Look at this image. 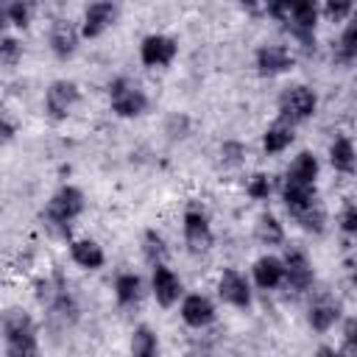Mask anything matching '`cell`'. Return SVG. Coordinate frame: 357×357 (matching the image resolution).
Instances as JSON below:
<instances>
[{"label":"cell","mask_w":357,"mask_h":357,"mask_svg":"<svg viewBox=\"0 0 357 357\" xmlns=\"http://www.w3.org/2000/svg\"><path fill=\"white\" fill-rule=\"evenodd\" d=\"M3 332H6V354L8 357H36V335H33V324L25 312L8 310L3 318Z\"/></svg>","instance_id":"obj_1"},{"label":"cell","mask_w":357,"mask_h":357,"mask_svg":"<svg viewBox=\"0 0 357 357\" xmlns=\"http://www.w3.org/2000/svg\"><path fill=\"white\" fill-rule=\"evenodd\" d=\"M84 209V195L75 187L59 190L47 204V223L56 226L61 234H67V223Z\"/></svg>","instance_id":"obj_2"},{"label":"cell","mask_w":357,"mask_h":357,"mask_svg":"<svg viewBox=\"0 0 357 357\" xmlns=\"http://www.w3.org/2000/svg\"><path fill=\"white\" fill-rule=\"evenodd\" d=\"M279 112L290 123L307 120L315 112V95H312V89H307V86H290V89H284V95L279 98Z\"/></svg>","instance_id":"obj_3"},{"label":"cell","mask_w":357,"mask_h":357,"mask_svg":"<svg viewBox=\"0 0 357 357\" xmlns=\"http://www.w3.org/2000/svg\"><path fill=\"white\" fill-rule=\"evenodd\" d=\"M109 92H112V106H114V112L123 114V117H134V114L145 112V106H148L142 89H139L137 84H131V81H123V78H120V81H114V84L109 86Z\"/></svg>","instance_id":"obj_4"},{"label":"cell","mask_w":357,"mask_h":357,"mask_svg":"<svg viewBox=\"0 0 357 357\" xmlns=\"http://www.w3.org/2000/svg\"><path fill=\"white\" fill-rule=\"evenodd\" d=\"M184 237H187L190 251H195V254H201L212 245V231H209V223L201 212H187L184 215Z\"/></svg>","instance_id":"obj_5"},{"label":"cell","mask_w":357,"mask_h":357,"mask_svg":"<svg viewBox=\"0 0 357 357\" xmlns=\"http://www.w3.org/2000/svg\"><path fill=\"white\" fill-rule=\"evenodd\" d=\"M284 204L290 212L307 209L315 204V181H304V178H284Z\"/></svg>","instance_id":"obj_6"},{"label":"cell","mask_w":357,"mask_h":357,"mask_svg":"<svg viewBox=\"0 0 357 357\" xmlns=\"http://www.w3.org/2000/svg\"><path fill=\"white\" fill-rule=\"evenodd\" d=\"M218 293H220L223 301H229L234 307H248V301H251L248 284L237 271H223V276L218 282Z\"/></svg>","instance_id":"obj_7"},{"label":"cell","mask_w":357,"mask_h":357,"mask_svg":"<svg viewBox=\"0 0 357 357\" xmlns=\"http://www.w3.org/2000/svg\"><path fill=\"white\" fill-rule=\"evenodd\" d=\"M176 56V42L170 36H148L142 42V61L148 67H162Z\"/></svg>","instance_id":"obj_8"},{"label":"cell","mask_w":357,"mask_h":357,"mask_svg":"<svg viewBox=\"0 0 357 357\" xmlns=\"http://www.w3.org/2000/svg\"><path fill=\"white\" fill-rule=\"evenodd\" d=\"M290 64H293V56H290L287 47H282V45H265V47H259V53H257V67H259V73H265V75L284 73Z\"/></svg>","instance_id":"obj_9"},{"label":"cell","mask_w":357,"mask_h":357,"mask_svg":"<svg viewBox=\"0 0 357 357\" xmlns=\"http://www.w3.org/2000/svg\"><path fill=\"white\" fill-rule=\"evenodd\" d=\"M75 100H78L75 84H70V81H56V84H50V89H47V112H50L53 117H64Z\"/></svg>","instance_id":"obj_10"},{"label":"cell","mask_w":357,"mask_h":357,"mask_svg":"<svg viewBox=\"0 0 357 357\" xmlns=\"http://www.w3.org/2000/svg\"><path fill=\"white\" fill-rule=\"evenodd\" d=\"M153 293H156V301H159L162 307H170V304L178 298L181 282L176 279V273H173L170 268L156 265V271H153Z\"/></svg>","instance_id":"obj_11"},{"label":"cell","mask_w":357,"mask_h":357,"mask_svg":"<svg viewBox=\"0 0 357 357\" xmlns=\"http://www.w3.org/2000/svg\"><path fill=\"white\" fill-rule=\"evenodd\" d=\"M284 276L296 290H304L312 284V268L301 251H290L284 259Z\"/></svg>","instance_id":"obj_12"},{"label":"cell","mask_w":357,"mask_h":357,"mask_svg":"<svg viewBox=\"0 0 357 357\" xmlns=\"http://www.w3.org/2000/svg\"><path fill=\"white\" fill-rule=\"evenodd\" d=\"M212 315H215V307L204 296H187L184 304H181V318L190 326H206L212 321Z\"/></svg>","instance_id":"obj_13"},{"label":"cell","mask_w":357,"mask_h":357,"mask_svg":"<svg viewBox=\"0 0 357 357\" xmlns=\"http://www.w3.org/2000/svg\"><path fill=\"white\" fill-rule=\"evenodd\" d=\"M114 17H117V8L112 3H92L86 8V17H84V33L86 36H98L103 28L112 25Z\"/></svg>","instance_id":"obj_14"},{"label":"cell","mask_w":357,"mask_h":357,"mask_svg":"<svg viewBox=\"0 0 357 357\" xmlns=\"http://www.w3.org/2000/svg\"><path fill=\"white\" fill-rule=\"evenodd\" d=\"M75 42H78V36H75L73 22H70V20H56V22H53V31H50V45H53V50L64 59V56H70V53L75 50Z\"/></svg>","instance_id":"obj_15"},{"label":"cell","mask_w":357,"mask_h":357,"mask_svg":"<svg viewBox=\"0 0 357 357\" xmlns=\"http://www.w3.org/2000/svg\"><path fill=\"white\" fill-rule=\"evenodd\" d=\"M282 276H284V265H282L276 257H262V259H257V265H254V279H257L259 287H276V284L282 282Z\"/></svg>","instance_id":"obj_16"},{"label":"cell","mask_w":357,"mask_h":357,"mask_svg":"<svg viewBox=\"0 0 357 357\" xmlns=\"http://www.w3.org/2000/svg\"><path fill=\"white\" fill-rule=\"evenodd\" d=\"M73 259L84 268H100L103 265V251L92 240H78V243H73Z\"/></svg>","instance_id":"obj_17"},{"label":"cell","mask_w":357,"mask_h":357,"mask_svg":"<svg viewBox=\"0 0 357 357\" xmlns=\"http://www.w3.org/2000/svg\"><path fill=\"white\" fill-rule=\"evenodd\" d=\"M265 151L268 153H279V151H284L290 142H293V131H290V126L282 120V123H276V126H271L268 131H265Z\"/></svg>","instance_id":"obj_18"},{"label":"cell","mask_w":357,"mask_h":357,"mask_svg":"<svg viewBox=\"0 0 357 357\" xmlns=\"http://www.w3.org/2000/svg\"><path fill=\"white\" fill-rule=\"evenodd\" d=\"M329 156H332V165H335L337 170H343V173H351V170H354V148H351V142H349L346 137H337V139H335Z\"/></svg>","instance_id":"obj_19"},{"label":"cell","mask_w":357,"mask_h":357,"mask_svg":"<svg viewBox=\"0 0 357 357\" xmlns=\"http://www.w3.org/2000/svg\"><path fill=\"white\" fill-rule=\"evenodd\" d=\"M131 351L134 357H156V335L148 326H139L131 337Z\"/></svg>","instance_id":"obj_20"},{"label":"cell","mask_w":357,"mask_h":357,"mask_svg":"<svg viewBox=\"0 0 357 357\" xmlns=\"http://www.w3.org/2000/svg\"><path fill=\"white\" fill-rule=\"evenodd\" d=\"M335 318H337V307L329 304V301H321V304H315V307L310 310V324H312V329H318V332L329 329V326L335 324Z\"/></svg>","instance_id":"obj_21"},{"label":"cell","mask_w":357,"mask_h":357,"mask_svg":"<svg viewBox=\"0 0 357 357\" xmlns=\"http://www.w3.org/2000/svg\"><path fill=\"white\" fill-rule=\"evenodd\" d=\"M315 173H318V162H315L312 153L304 151V153L296 156V162H293V167H290L287 176H293V178H304V181H315Z\"/></svg>","instance_id":"obj_22"},{"label":"cell","mask_w":357,"mask_h":357,"mask_svg":"<svg viewBox=\"0 0 357 357\" xmlns=\"http://www.w3.org/2000/svg\"><path fill=\"white\" fill-rule=\"evenodd\" d=\"M293 218H296L307 231H321V229H324V209H321L318 204H312V206H307V209L293 212Z\"/></svg>","instance_id":"obj_23"},{"label":"cell","mask_w":357,"mask_h":357,"mask_svg":"<svg viewBox=\"0 0 357 357\" xmlns=\"http://www.w3.org/2000/svg\"><path fill=\"white\" fill-rule=\"evenodd\" d=\"M257 237H259L262 243H268V245L282 243V226L276 223V218L262 215V218H259V223H257Z\"/></svg>","instance_id":"obj_24"},{"label":"cell","mask_w":357,"mask_h":357,"mask_svg":"<svg viewBox=\"0 0 357 357\" xmlns=\"http://www.w3.org/2000/svg\"><path fill=\"white\" fill-rule=\"evenodd\" d=\"M137 296H139V279L134 273H123L117 279V298H120V304H131V301H137Z\"/></svg>","instance_id":"obj_25"},{"label":"cell","mask_w":357,"mask_h":357,"mask_svg":"<svg viewBox=\"0 0 357 357\" xmlns=\"http://www.w3.org/2000/svg\"><path fill=\"white\" fill-rule=\"evenodd\" d=\"M340 56H343V59L357 56V20L349 22V28L343 31V39H340Z\"/></svg>","instance_id":"obj_26"},{"label":"cell","mask_w":357,"mask_h":357,"mask_svg":"<svg viewBox=\"0 0 357 357\" xmlns=\"http://www.w3.org/2000/svg\"><path fill=\"white\" fill-rule=\"evenodd\" d=\"M6 14H8V20L17 28H25L28 25V17H31V6L28 3H8L6 6Z\"/></svg>","instance_id":"obj_27"},{"label":"cell","mask_w":357,"mask_h":357,"mask_svg":"<svg viewBox=\"0 0 357 357\" xmlns=\"http://www.w3.org/2000/svg\"><path fill=\"white\" fill-rule=\"evenodd\" d=\"M20 50H22L20 42L11 39V36H6L3 45H0V61H3V64H14V61L20 59Z\"/></svg>","instance_id":"obj_28"},{"label":"cell","mask_w":357,"mask_h":357,"mask_svg":"<svg viewBox=\"0 0 357 357\" xmlns=\"http://www.w3.org/2000/svg\"><path fill=\"white\" fill-rule=\"evenodd\" d=\"M145 243H148V245H145L148 259H153V262H156V259H162V257H165V245H162V237H159L156 231H148V234H145Z\"/></svg>","instance_id":"obj_29"},{"label":"cell","mask_w":357,"mask_h":357,"mask_svg":"<svg viewBox=\"0 0 357 357\" xmlns=\"http://www.w3.org/2000/svg\"><path fill=\"white\" fill-rule=\"evenodd\" d=\"M268 190H271V187H268V178H265V176H254L251 184H248V192H251L254 198H265Z\"/></svg>","instance_id":"obj_30"},{"label":"cell","mask_w":357,"mask_h":357,"mask_svg":"<svg viewBox=\"0 0 357 357\" xmlns=\"http://www.w3.org/2000/svg\"><path fill=\"white\" fill-rule=\"evenodd\" d=\"M340 226H343L349 234H357V206H349V209L340 215Z\"/></svg>","instance_id":"obj_31"},{"label":"cell","mask_w":357,"mask_h":357,"mask_svg":"<svg viewBox=\"0 0 357 357\" xmlns=\"http://www.w3.org/2000/svg\"><path fill=\"white\" fill-rule=\"evenodd\" d=\"M343 335H346V343H349L351 349H357V318H349V321H346Z\"/></svg>","instance_id":"obj_32"},{"label":"cell","mask_w":357,"mask_h":357,"mask_svg":"<svg viewBox=\"0 0 357 357\" xmlns=\"http://www.w3.org/2000/svg\"><path fill=\"white\" fill-rule=\"evenodd\" d=\"M346 11H349V3H329L326 6V14L329 17H343Z\"/></svg>","instance_id":"obj_33"},{"label":"cell","mask_w":357,"mask_h":357,"mask_svg":"<svg viewBox=\"0 0 357 357\" xmlns=\"http://www.w3.org/2000/svg\"><path fill=\"white\" fill-rule=\"evenodd\" d=\"M223 153L229 156V162H237V159H240V153H243V148H240V145H234V142H229V145H223Z\"/></svg>","instance_id":"obj_34"},{"label":"cell","mask_w":357,"mask_h":357,"mask_svg":"<svg viewBox=\"0 0 357 357\" xmlns=\"http://www.w3.org/2000/svg\"><path fill=\"white\" fill-rule=\"evenodd\" d=\"M11 137H14V126L6 120V123H3V139H11Z\"/></svg>","instance_id":"obj_35"},{"label":"cell","mask_w":357,"mask_h":357,"mask_svg":"<svg viewBox=\"0 0 357 357\" xmlns=\"http://www.w3.org/2000/svg\"><path fill=\"white\" fill-rule=\"evenodd\" d=\"M318 357H340V354H335L332 349H321V351H318Z\"/></svg>","instance_id":"obj_36"}]
</instances>
